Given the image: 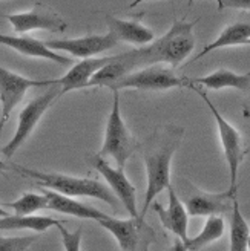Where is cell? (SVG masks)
I'll use <instances>...</instances> for the list:
<instances>
[{
    "instance_id": "44dd1931",
    "label": "cell",
    "mask_w": 250,
    "mask_h": 251,
    "mask_svg": "<svg viewBox=\"0 0 250 251\" xmlns=\"http://www.w3.org/2000/svg\"><path fill=\"white\" fill-rule=\"evenodd\" d=\"M224 230H226V224H224V219L220 215L207 216V221H206L201 231H199L195 237H187V241H184V242L178 241L180 245H177L175 248L187 250V251L203 250L204 247L214 244L215 241L220 239V237H222Z\"/></svg>"
},
{
    "instance_id": "836d02e7",
    "label": "cell",
    "mask_w": 250,
    "mask_h": 251,
    "mask_svg": "<svg viewBox=\"0 0 250 251\" xmlns=\"http://www.w3.org/2000/svg\"><path fill=\"white\" fill-rule=\"evenodd\" d=\"M246 45H250V39H249V40L246 42Z\"/></svg>"
},
{
    "instance_id": "f546056e",
    "label": "cell",
    "mask_w": 250,
    "mask_h": 251,
    "mask_svg": "<svg viewBox=\"0 0 250 251\" xmlns=\"http://www.w3.org/2000/svg\"><path fill=\"white\" fill-rule=\"evenodd\" d=\"M143 2H146V0H134V2H131L129 8H135V6H139V5L143 3Z\"/></svg>"
},
{
    "instance_id": "cb8c5ba5",
    "label": "cell",
    "mask_w": 250,
    "mask_h": 251,
    "mask_svg": "<svg viewBox=\"0 0 250 251\" xmlns=\"http://www.w3.org/2000/svg\"><path fill=\"white\" fill-rule=\"evenodd\" d=\"M250 227L244 219L238 199L233 198L232 210H230V251H246L249 245Z\"/></svg>"
},
{
    "instance_id": "9c48e42d",
    "label": "cell",
    "mask_w": 250,
    "mask_h": 251,
    "mask_svg": "<svg viewBox=\"0 0 250 251\" xmlns=\"http://www.w3.org/2000/svg\"><path fill=\"white\" fill-rule=\"evenodd\" d=\"M53 83H56V80H32L0 66V135L12 110L17 107L29 89L49 86Z\"/></svg>"
},
{
    "instance_id": "ac0fdd59",
    "label": "cell",
    "mask_w": 250,
    "mask_h": 251,
    "mask_svg": "<svg viewBox=\"0 0 250 251\" xmlns=\"http://www.w3.org/2000/svg\"><path fill=\"white\" fill-rule=\"evenodd\" d=\"M106 25L108 32L114 35L118 43L123 42L135 46H144L155 39L154 31L137 20H123L112 14H106Z\"/></svg>"
},
{
    "instance_id": "603a6c76",
    "label": "cell",
    "mask_w": 250,
    "mask_h": 251,
    "mask_svg": "<svg viewBox=\"0 0 250 251\" xmlns=\"http://www.w3.org/2000/svg\"><path fill=\"white\" fill-rule=\"evenodd\" d=\"M132 72L131 68L128 66V63L124 61V58L120 55H112V58L106 63V65L97 71L92 78L87 83V87H111L114 86L120 78H123L124 75Z\"/></svg>"
},
{
    "instance_id": "484cf974",
    "label": "cell",
    "mask_w": 250,
    "mask_h": 251,
    "mask_svg": "<svg viewBox=\"0 0 250 251\" xmlns=\"http://www.w3.org/2000/svg\"><path fill=\"white\" fill-rule=\"evenodd\" d=\"M35 239V236H0V251H27Z\"/></svg>"
},
{
    "instance_id": "9a60e30c",
    "label": "cell",
    "mask_w": 250,
    "mask_h": 251,
    "mask_svg": "<svg viewBox=\"0 0 250 251\" xmlns=\"http://www.w3.org/2000/svg\"><path fill=\"white\" fill-rule=\"evenodd\" d=\"M169 192V204L167 207H161L160 204H154V210L158 215L161 224L166 230H169L170 233H173L178 237V241L184 242L187 241V227H189V213H187L184 202L178 198L177 192L173 190L172 184L166 188Z\"/></svg>"
},
{
    "instance_id": "4316f807",
    "label": "cell",
    "mask_w": 250,
    "mask_h": 251,
    "mask_svg": "<svg viewBox=\"0 0 250 251\" xmlns=\"http://www.w3.org/2000/svg\"><path fill=\"white\" fill-rule=\"evenodd\" d=\"M57 228L61 234V241L66 251H80L82 250V228H77L76 231H68L61 222L57 225Z\"/></svg>"
},
{
    "instance_id": "1f68e13d",
    "label": "cell",
    "mask_w": 250,
    "mask_h": 251,
    "mask_svg": "<svg viewBox=\"0 0 250 251\" xmlns=\"http://www.w3.org/2000/svg\"><path fill=\"white\" fill-rule=\"evenodd\" d=\"M195 2V0H187V5H189V6H192V3Z\"/></svg>"
},
{
    "instance_id": "5bb4252c",
    "label": "cell",
    "mask_w": 250,
    "mask_h": 251,
    "mask_svg": "<svg viewBox=\"0 0 250 251\" xmlns=\"http://www.w3.org/2000/svg\"><path fill=\"white\" fill-rule=\"evenodd\" d=\"M0 45L6 46L12 51H16L25 57H32V58H43L54 61L61 66H71L72 58L61 55L57 51H53L51 48L46 46L45 42L37 40L29 35H11V34H0Z\"/></svg>"
},
{
    "instance_id": "6da1fadb",
    "label": "cell",
    "mask_w": 250,
    "mask_h": 251,
    "mask_svg": "<svg viewBox=\"0 0 250 251\" xmlns=\"http://www.w3.org/2000/svg\"><path fill=\"white\" fill-rule=\"evenodd\" d=\"M184 129L177 126H163L152 132L143 149L146 167V193L140 216L144 218L155 198L170 185V166L173 155L183 141Z\"/></svg>"
},
{
    "instance_id": "7402d4cb",
    "label": "cell",
    "mask_w": 250,
    "mask_h": 251,
    "mask_svg": "<svg viewBox=\"0 0 250 251\" xmlns=\"http://www.w3.org/2000/svg\"><path fill=\"white\" fill-rule=\"evenodd\" d=\"M61 221L40 215H8L0 218V230H32L43 233L51 227H57Z\"/></svg>"
},
{
    "instance_id": "5b68a950",
    "label": "cell",
    "mask_w": 250,
    "mask_h": 251,
    "mask_svg": "<svg viewBox=\"0 0 250 251\" xmlns=\"http://www.w3.org/2000/svg\"><path fill=\"white\" fill-rule=\"evenodd\" d=\"M189 87L201 97V100L206 103V106L209 107L210 114L214 115V120L217 123V129H218V135H220V141H221V147L224 152V158H226L227 167H229V190L236 193L238 190V172H240V166L244 161V156L247 153V150L244 147V141L243 136L238 132V129L232 126L226 118L221 115V112L217 109V106L210 101V98L207 97V94L201 89H198L196 86L189 84Z\"/></svg>"
},
{
    "instance_id": "d6a6232c",
    "label": "cell",
    "mask_w": 250,
    "mask_h": 251,
    "mask_svg": "<svg viewBox=\"0 0 250 251\" xmlns=\"http://www.w3.org/2000/svg\"><path fill=\"white\" fill-rule=\"evenodd\" d=\"M247 250H250V236H249V245H247Z\"/></svg>"
},
{
    "instance_id": "8992f818",
    "label": "cell",
    "mask_w": 250,
    "mask_h": 251,
    "mask_svg": "<svg viewBox=\"0 0 250 251\" xmlns=\"http://www.w3.org/2000/svg\"><path fill=\"white\" fill-rule=\"evenodd\" d=\"M184 86H189V80L178 77L173 68L167 65H149L126 74L111 87V91H169Z\"/></svg>"
},
{
    "instance_id": "7a4b0ae2",
    "label": "cell",
    "mask_w": 250,
    "mask_h": 251,
    "mask_svg": "<svg viewBox=\"0 0 250 251\" xmlns=\"http://www.w3.org/2000/svg\"><path fill=\"white\" fill-rule=\"evenodd\" d=\"M198 20L187 22L175 19L172 26L160 39H154L149 45L124 52L121 57L128 63L131 71L149 65H167L177 68L189 57L195 48L194 28Z\"/></svg>"
},
{
    "instance_id": "d4e9b609",
    "label": "cell",
    "mask_w": 250,
    "mask_h": 251,
    "mask_svg": "<svg viewBox=\"0 0 250 251\" xmlns=\"http://www.w3.org/2000/svg\"><path fill=\"white\" fill-rule=\"evenodd\" d=\"M9 207L16 215H34V213L48 208V198L42 192L40 193H25L19 199L12 201V202L3 204Z\"/></svg>"
},
{
    "instance_id": "30bf717a",
    "label": "cell",
    "mask_w": 250,
    "mask_h": 251,
    "mask_svg": "<svg viewBox=\"0 0 250 251\" xmlns=\"http://www.w3.org/2000/svg\"><path fill=\"white\" fill-rule=\"evenodd\" d=\"M91 166L102 175L103 179L112 190V193L118 198V201L129 213V216H140L139 207H137V188L128 179L124 169L109 166L106 158L97 153L91 156Z\"/></svg>"
},
{
    "instance_id": "7c38bea8",
    "label": "cell",
    "mask_w": 250,
    "mask_h": 251,
    "mask_svg": "<svg viewBox=\"0 0 250 251\" xmlns=\"http://www.w3.org/2000/svg\"><path fill=\"white\" fill-rule=\"evenodd\" d=\"M9 23L14 32L27 34L31 31H49V32H63L66 29V23L63 19L58 17L56 12L48 8L35 6L25 12H16V14L2 16Z\"/></svg>"
},
{
    "instance_id": "3957f363",
    "label": "cell",
    "mask_w": 250,
    "mask_h": 251,
    "mask_svg": "<svg viewBox=\"0 0 250 251\" xmlns=\"http://www.w3.org/2000/svg\"><path fill=\"white\" fill-rule=\"evenodd\" d=\"M12 169L19 172L22 176H27L34 179L40 187L51 188L58 193H63L72 198H94L100 199L103 202L109 204L111 207L118 205V198L109 190L108 185L91 178H79L71 176V175L63 173H51V172H42L35 169L22 167L17 164H12Z\"/></svg>"
},
{
    "instance_id": "ba28073f",
    "label": "cell",
    "mask_w": 250,
    "mask_h": 251,
    "mask_svg": "<svg viewBox=\"0 0 250 251\" xmlns=\"http://www.w3.org/2000/svg\"><path fill=\"white\" fill-rule=\"evenodd\" d=\"M97 224L115 237L123 251L149 250L155 241V231L151 225L146 224L143 216H131L129 219L108 216Z\"/></svg>"
},
{
    "instance_id": "e0dca14e",
    "label": "cell",
    "mask_w": 250,
    "mask_h": 251,
    "mask_svg": "<svg viewBox=\"0 0 250 251\" xmlns=\"http://www.w3.org/2000/svg\"><path fill=\"white\" fill-rule=\"evenodd\" d=\"M111 58L112 55L100 58H82V61L76 63L63 77L56 80V83L60 86V95L87 87V83L92 78V75L102 69Z\"/></svg>"
},
{
    "instance_id": "4dcf8cb0",
    "label": "cell",
    "mask_w": 250,
    "mask_h": 251,
    "mask_svg": "<svg viewBox=\"0 0 250 251\" xmlns=\"http://www.w3.org/2000/svg\"><path fill=\"white\" fill-rule=\"evenodd\" d=\"M8 215H9V213L5 210V207L2 204H0V218H2V216H8Z\"/></svg>"
},
{
    "instance_id": "2e32d148",
    "label": "cell",
    "mask_w": 250,
    "mask_h": 251,
    "mask_svg": "<svg viewBox=\"0 0 250 251\" xmlns=\"http://www.w3.org/2000/svg\"><path fill=\"white\" fill-rule=\"evenodd\" d=\"M42 192L48 198V210H53L61 215H68L74 218H80V219H91L98 222L100 219H105L109 215H106L105 211L98 210L89 204H83L80 201H77L72 196H66L63 193H58L51 188H45L42 187Z\"/></svg>"
},
{
    "instance_id": "f1b7e54d",
    "label": "cell",
    "mask_w": 250,
    "mask_h": 251,
    "mask_svg": "<svg viewBox=\"0 0 250 251\" xmlns=\"http://www.w3.org/2000/svg\"><path fill=\"white\" fill-rule=\"evenodd\" d=\"M6 170H8V164H6V162L2 158H0V175H5Z\"/></svg>"
},
{
    "instance_id": "4fadbf2b",
    "label": "cell",
    "mask_w": 250,
    "mask_h": 251,
    "mask_svg": "<svg viewBox=\"0 0 250 251\" xmlns=\"http://www.w3.org/2000/svg\"><path fill=\"white\" fill-rule=\"evenodd\" d=\"M235 196L236 193L230 190L222 193H209L194 187L184 201V207L189 216H222L226 213H230Z\"/></svg>"
},
{
    "instance_id": "277c9868",
    "label": "cell",
    "mask_w": 250,
    "mask_h": 251,
    "mask_svg": "<svg viewBox=\"0 0 250 251\" xmlns=\"http://www.w3.org/2000/svg\"><path fill=\"white\" fill-rule=\"evenodd\" d=\"M137 149H139V143L135 141V138L121 118L120 91H112V107L105 129V140L97 155L112 158L117 167L124 169L129 158L137 152Z\"/></svg>"
},
{
    "instance_id": "83f0119b",
    "label": "cell",
    "mask_w": 250,
    "mask_h": 251,
    "mask_svg": "<svg viewBox=\"0 0 250 251\" xmlns=\"http://www.w3.org/2000/svg\"><path fill=\"white\" fill-rule=\"evenodd\" d=\"M218 9H238L250 11V0H217Z\"/></svg>"
},
{
    "instance_id": "52a82bcc",
    "label": "cell",
    "mask_w": 250,
    "mask_h": 251,
    "mask_svg": "<svg viewBox=\"0 0 250 251\" xmlns=\"http://www.w3.org/2000/svg\"><path fill=\"white\" fill-rule=\"evenodd\" d=\"M58 97H61L60 86L57 83H53V84H49V89L46 92L31 100V101L20 110L16 132L8 141V144H5V147L2 149L3 156L11 158L22 147V144H25V141L28 140L31 133L34 132V129L37 127V124L40 123L42 117L46 114V110L51 107V104Z\"/></svg>"
},
{
    "instance_id": "d6986e66",
    "label": "cell",
    "mask_w": 250,
    "mask_h": 251,
    "mask_svg": "<svg viewBox=\"0 0 250 251\" xmlns=\"http://www.w3.org/2000/svg\"><path fill=\"white\" fill-rule=\"evenodd\" d=\"M189 83H195L204 86L210 91H221V89H236L247 92L250 91V72L236 74L229 69H218L204 77H198L189 80Z\"/></svg>"
},
{
    "instance_id": "8fae6325",
    "label": "cell",
    "mask_w": 250,
    "mask_h": 251,
    "mask_svg": "<svg viewBox=\"0 0 250 251\" xmlns=\"http://www.w3.org/2000/svg\"><path fill=\"white\" fill-rule=\"evenodd\" d=\"M53 51L66 52L77 58H91L102 52H106L109 49L115 48L118 42L112 34H89L84 37H77V39H57L45 42Z\"/></svg>"
},
{
    "instance_id": "ffe728a7",
    "label": "cell",
    "mask_w": 250,
    "mask_h": 251,
    "mask_svg": "<svg viewBox=\"0 0 250 251\" xmlns=\"http://www.w3.org/2000/svg\"><path fill=\"white\" fill-rule=\"evenodd\" d=\"M250 39V22H235L230 23L229 26L224 28L217 39L203 48V51L199 52L192 61L201 60L204 55L217 51V49L229 48V46H238L246 45V42Z\"/></svg>"
}]
</instances>
